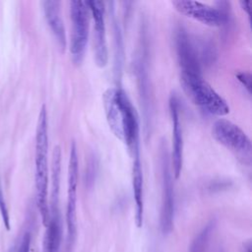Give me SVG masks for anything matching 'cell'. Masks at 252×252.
Instances as JSON below:
<instances>
[{
    "label": "cell",
    "instance_id": "obj_15",
    "mask_svg": "<svg viewBox=\"0 0 252 252\" xmlns=\"http://www.w3.org/2000/svg\"><path fill=\"white\" fill-rule=\"evenodd\" d=\"M60 172H61V150L59 146L53 149L52 166H51V196L48 208L59 207L60 190Z\"/></svg>",
    "mask_w": 252,
    "mask_h": 252
},
{
    "label": "cell",
    "instance_id": "obj_21",
    "mask_svg": "<svg viewBox=\"0 0 252 252\" xmlns=\"http://www.w3.org/2000/svg\"><path fill=\"white\" fill-rule=\"evenodd\" d=\"M241 8L247 13L249 21L251 22V10H252V1L251 0H241L239 1Z\"/></svg>",
    "mask_w": 252,
    "mask_h": 252
},
{
    "label": "cell",
    "instance_id": "obj_8",
    "mask_svg": "<svg viewBox=\"0 0 252 252\" xmlns=\"http://www.w3.org/2000/svg\"><path fill=\"white\" fill-rule=\"evenodd\" d=\"M78 156L77 147L73 142L70 148L68 175H67V206H66V226H67V249L70 251L77 237V187H78Z\"/></svg>",
    "mask_w": 252,
    "mask_h": 252
},
{
    "label": "cell",
    "instance_id": "obj_14",
    "mask_svg": "<svg viewBox=\"0 0 252 252\" xmlns=\"http://www.w3.org/2000/svg\"><path fill=\"white\" fill-rule=\"evenodd\" d=\"M43 238V252H59L62 240V223L60 210L49 211L48 222Z\"/></svg>",
    "mask_w": 252,
    "mask_h": 252
},
{
    "label": "cell",
    "instance_id": "obj_4",
    "mask_svg": "<svg viewBox=\"0 0 252 252\" xmlns=\"http://www.w3.org/2000/svg\"><path fill=\"white\" fill-rule=\"evenodd\" d=\"M180 84L186 96L204 111L216 116H224L229 112V106L225 99L202 75L180 73Z\"/></svg>",
    "mask_w": 252,
    "mask_h": 252
},
{
    "label": "cell",
    "instance_id": "obj_7",
    "mask_svg": "<svg viewBox=\"0 0 252 252\" xmlns=\"http://www.w3.org/2000/svg\"><path fill=\"white\" fill-rule=\"evenodd\" d=\"M171 4L178 13L209 27H222L229 20L228 8L223 7V1L217 2V7L191 0H174Z\"/></svg>",
    "mask_w": 252,
    "mask_h": 252
},
{
    "label": "cell",
    "instance_id": "obj_11",
    "mask_svg": "<svg viewBox=\"0 0 252 252\" xmlns=\"http://www.w3.org/2000/svg\"><path fill=\"white\" fill-rule=\"evenodd\" d=\"M169 113L172 124V153L171 165L172 174L175 179L180 176L183 162V131L179 114L178 100L175 95L169 98Z\"/></svg>",
    "mask_w": 252,
    "mask_h": 252
},
{
    "label": "cell",
    "instance_id": "obj_20",
    "mask_svg": "<svg viewBox=\"0 0 252 252\" xmlns=\"http://www.w3.org/2000/svg\"><path fill=\"white\" fill-rule=\"evenodd\" d=\"M235 76H236L237 80L240 82V84L246 89L248 94H251V82H252V79H251L250 73L245 72V71H240V72H237L235 74Z\"/></svg>",
    "mask_w": 252,
    "mask_h": 252
},
{
    "label": "cell",
    "instance_id": "obj_9",
    "mask_svg": "<svg viewBox=\"0 0 252 252\" xmlns=\"http://www.w3.org/2000/svg\"><path fill=\"white\" fill-rule=\"evenodd\" d=\"M169 157L166 147L160 150V169H161V208H160V229L166 235L173 228L175 213V197L171 169L169 166Z\"/></svg>",
    "mask_w": 252,
    "mask_h": 252
},
{
    "label": "cell",
    "instance_id": "obj_17",
    "mask_svg": "<svg viewBox=\"0 0 252 252\" xmlns=\"http://www.w3.org/2000/svg\"><path fill=\"white\" fill-rule=\"evenodd\" d=\"M114 50H115V55H114V72L116 77H120L121 74V69L123 65V44H122V37H121V32L119 30V26L114 23Z\"/></svg>",
    "mask_w": 252,
    "mask_h": 252
},
{
    "label": "cell",
    "instance_id": "obj_10",
    "mask_svg": "<svg viewBox=\"0 0 252 252\" xmlns=\"http://www.w3.org/2000/svg\"><path fill=\"white\" fill-rule=\"evenodd\" d=\"M90 14L94 20V50L97 67L103 68L108 62V50L105 29V3L97 0L87 1Z\"/></svg>",
    "mask_w": 252,
    "mask_h": 252
},
{
    "label": "cell",
    "instance_id": "obj_19",
    "mask_svg": "<svg viewBox=\"0 0 252 252\" xmlns=\"http://www.w3.org/2000/svg\"><path fill=\"white\" fill-rule=\"evenodd\" d=\"M0 214H1L2 220H3V223H4L5 227L7 228V230H9L10 229V217H9L8 208H7V205H6V202H5L1 182H0Z\"/></svg>",
    "mask_w": 252,
    "mask_h": 252
},
{
    "label": "cell",
    "instance_id": "obj_2",
    "mask_svg": "<svg viewBox=\"0 0 252 252\" xmlns=\"http://www.w3.org/2000/svg\"><path fill=\"white\" fill-rule=\"evenodd\" d=\"M35 200L42 222L47 224L49 219L48 209V121L46 107L40 108L35 131Z\"/></svg>",
    "mask_w": 252,
    "mask_h": 252
},
{
    "label": "cell",
    "instance_id": "obj_22",
    "mask_svg": "<svg viewBox=\"0 0 252 252\" xmlns=\"http://www.w3.org/2000/svg\"><path fill=\"white\" fill-rule=\"evenodd\" d=\"M242 252H252V244H251V241H250V240H248L247 242H245V243L243 244Z\"/></svg>",
    "mask_w": 252,
    "mask_h": 252
},
{
    "label": "cell",
    "instance_id": "obj_5",
    "mask_svg": "<svg viewBox=\"0 0 252 252\" xmlns=\"http://www.w3.org/2000/svg\"><path fill=\"white\" fill-rule=\"evenodd\" d=\"M213 138L243 164L250 166L252 161V145L250 138L235 123L220 118L212 127Z\"/></svg>",
    "mask_w": 252,
    "mask_h": 252
},
{
    "label": "cell",
    "instance_id": "obj_16",
    "mask_svg": "<svg viewBox=\"0 0 252 252\" xmlns=\"http://www.w3.org/2000/svg\"><path fill=\"white\" fill-rule=\"evenodd\" d=\"M215 227L216 221L211 220L195 236L190 245L189 252H206Z\"/></svg>",
    "mask_w": 252,
    "mask_h": 252
},
{
    "label": "cell",
    "instance_id": "obj_6",
    "mask_svg": "<svg viewBox=\"0 0 252 252\" xmlns=\"http://www.w3.org/2000/svg\"><path fill=\"white\" fill-rule=\"evenodd\" d=\"M69 5L72 22L70 52L74 62L81 63L88 43L91 14L87 1L73 0Z\"/></svg>",
    "mask_w": 252,
    "mask_h": 252
},
{
    "label": "cell",
    "instance_id": "obj_12",
    "mask_svg": "<svg viewBox=\"0 0 252 252\" xmlns=\"http://www.w3.org/2000/svg\"><path fill=\"white\" fill-rule=\"evenodd\" d=\"M132 157V187L135 201V221L138 227L143 225L144 220V177L140 151L131 154Z\"/></svg>",
    "mask_w": 252,
    "mask_h": 252
},
{
    "label": "cell",
    "instance_id": "obj_18",
    "mask_svg": "<svg viewBox=\"0 0 252 252\" xmlns=\"http://www.w3.org/2000/svg\"><path fill=\"white\" fill-rule=\"evenodd\" d=\"M32 243V233L30 230H26L19 240L15 243L13 247L10 248L9 252H30Z\"/></svg>",
    "mask_w": 252,
    "mask_h": 252
},
{
    "label": "cell",
    "instance_id": "obj_13",
    "mask_svg": "<svg viewBox=\"0 0 252 252\" xmlns=\"http://www.w3.org/2000/svg\"><path fill=\"white\" fill-rule=\"evenodd\" d=\"M42 8L46 23L58 44V46L64 50L66 48L67 39L64 24L61 17V9L59 1H43Z\"/></svg>",
    "mask_w": 252,
    "mask_h": 252
},
{
    "label": "cell",
    "instance_id": "obj_1",
    "mask_svg": "<svg viewBox=\"0 0 252 252\" xmlns=\"http://www.w3.org/2000/svg\"><path fill=\"white\" fill-rule=\"evenodd\" d=\"M102 104L114 136L127 146L130 154L140 150L139 116L127 94L119 87L109 88L102 94Z\"/></svg>",
    "mask_w": 252,
    "mask_h": 252
},
{
    "label": "cell",
    "instance_id": "obj_3",
    "mask_svg": "<svg viewBox=\"0 0 252 252\" xmlns=\"http://www.w3.org/2000/svg\"><path fill=\"white\" fill-rule=\"evenodd\" d=\"M175 49L180 73L202 75V65L213 61L214 47L208 43H198L183 28L175 33Z\"/></svg>",
    "mask_w": 252,
    "mask_h": 252
}]
</instances>
